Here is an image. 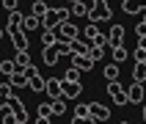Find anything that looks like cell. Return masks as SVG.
I'll use <instances>...</instances> for the list:
<instances>
[{
  "instance_id": "cell-1",
  "label": "cell",
  "mask_w": 146,
  "mask_h": 124,
  "mask_svg": "<svg viewBox=\"0 0 146 124\" xmlns=\"http://www.w3.org/2000/svg\"><path fill=\"white\" fill-rule=\"evenodd\" d=\"M88 22H110V17H113V11H110V8H108V0H99L97 6L91 8L88 14Z\"/></svg>"
},
{
  "instance_id": "cell-2",
  "label": "cell",
  "mask_w": 146,
  "mask_h": 124,
  "mask_svg": "<svg viewBox=\"0 0 146 124\" xmlns=\"http://www.w3.org/2000/svg\"><path fill=\"white\" fill-rule=\"evenodd\" d=\"M8 107L14 110V124H25V121H28V110H25V105H22L19 97L11 94V97H8Z\"/></svg>"
},
{
  "instance_id": "cell-3",
  "label": "cell",
  "mask_w": 146,
  "mask_h": 124,
  "mask_svg": "<svg viewBox=\"0 0 146 124\" xmlns=\"http://www.w3.org/2000/svg\"><path fill=\"white\" fill-rule=\"evenodd\" d=\"M55 31H58V39H64V41H72V39H77V36H80V28H77L74 22H69V19H66V22H61Z\"/></svg>"
},
{
  "instance_id": "cell-4",
  "label": "cell",
  "mask_w": 146,
  "mask_h": 124,
  "mask_svg": "<svg viewBox=\"0 0 146 124\" xmlns=\"http://www.w3.org/2000/svg\"><path fill=\"white\" fill-rule=\"evenodd\" d=\"M61 80H64V77H61ZM80 91H83L80 80H64V83H61V97H64V99L80 97Z\"/></svg>"
},
{
  "instance_id": "cell-5",
  "label": "cell",
  "mask_w": 146,
  "mask_h": 124,
  "mask_svg": "<svg viewBox=\"0 0 146 124\" xmlns=\"http://www.w3.org/2000/svg\"><path fill=\"white\" fill-rule=\"evenodd\" d=\"M108 94L113 97L116 105H127V102H130V99H127V91L119 86V80H108Z\"/></svg>"
},
{
  "instance_id": "cell-6",
  "label": "cell",
  "mask_w": 146,
  "mask_h": 124,
  "mask_svg": "<svg viewBox=\"0 0 146 124\" xmlns=\"http://www.w3.org/2000/svg\"><path fill=\"white\" fill-rule=\"evenodd\" d=\"M127 99H130L132 105H143V102H146V91H143V83H135V80H132V86L127 88Z\"/></svg>"
},
{
  "instance_id": "cell-7",
  "label": "cell",
  "mask_w": 146,
  "mask_h": 124,
  "mask_svg": "<svg viewBox=\"0 0 146 124\" xmlns=\"http://www.w3.org/2000/svg\"><path fill=\"white\" fill-rule=\"evenodd\" d=\"M8 31V39L14 44V50H28V36H25L22 28H6Z\"/></svg>"
},
{
  "instance_id": "cell-8",
  "label": "cell",
  "mask_w": 146,
  "mask_h": 124,
  "mask_svg": "<svg viewBox=\"0 0 146 124\" xmlns=\"http://www.w3.org/2000/svg\"><path fill=\"white\" fill-rule=\"evenodd\" d=\"M94 64H97V61H94L91 55H80V52H72V66H77L83 74H86V72H91V69H94Z\"/></svg>"
},
{
  "instance_id": "cell-9",
  "label": "cell",
  "mask_w": 146,
  "mask_h": 124,
  "mask_svg": "<svg viewBox=\"0 0 146 124\" xmlns=\"http://www.w3.org/2000/svg\"><path fill=\"white\" fill-rule=\"evenodd\" d=\"M88 113L94 116L97 121H108V119H110V107L99 105V102H88Z\"/></svg>"
},
{
  "instance_id": "cell-10",
  "label": "cell",
  "mask_w": 146,
  "mask_h": 124,
  "mask_svg": "<svg viewBox=\"0 0 146 124\" xmlns=\"http://www.w3.org/2000/svg\"><path fill=\"white\" fill-rule=\"evenodd\" d=\"M108 39H110V50L124 44V25H113V28L108 31Z\"/></svg>"
},
{
  "instance_id": "cell-11",
  "label": "cell",
  "mask_w": 146,
  "mask_h": 124,
  "mask_svg": "<svg viewBox=\"0 0 146 124\" xmlns=\"http://www.w3.org/2000/svg\"><path fill=\"white\" fill-rule=\"evenodd\" d=\"M121 8L124 14H141L146 8V0H121Z\"/></svg>"
},
{
  "instance_id": "cell-12",
  "label": "cell",
  "mask_w": 146,
  "mask_h": 124,
  "mask_svg": "<svg viewBox=\"0 0 146 124\" xmlns=\"http://www.w3.org/2000/svg\"><path fill=\"white\" fill-rule=\"evenodd\" d=\"M58 25H61L58 8H47V14L41 17V28H58Z\"/></svg>"
},
{
  "instance_id": "cell-13",
  "label": "cell",
  "mask_w": 146,
  "mask_h": 124,
  "mask_svg": "<svg viewBox=\"0 0 146 124\" xmlns=\"http://www.w3.org/2000/svg\"><path fill=\"white\" fill-rule=\"evenodd\" d=\"M8 83H11L14 88H28V74L19 72V69H14V72L8 74Z\"/></svg>"
},
{
  "instance_id": "cell-14",
  "label": "cell",
  "mask_w": 146,
  "mask_h": 124,
  "mask_svg": "<svg viewBox=\"0 0 146 124\" xmlns=\"http://www.w3.org/2000/svg\"><path fill=\"white\" fill-rule=\"evenodd\" d=\"M58 58H61V52L55 50V44L44 47V52H41V61H44L47 66H55V64H58Z\"/></svg>"
},
{
  "instance_id": "cell-15",
  "label": "cell",
  "mask_w": 146,
  "mask_h": 124,
  "mask_svg": "<svg viewBox=\"0 0 146 124\" xmlns=\"http://www.w3.org/2000/svg\"><path fill=\"white\" fill-rule=\"evenodd\" d=\"M14 64H17L19 72H25V69L31 66V55H28V50H17V52H14Z\"/></svg>"
},
{
  "instance_id": "cell-16",
  "label": "cell",
  "mask_w": 146,
  "mask_h": 124,
  "mask_svg": "<svg viewBox=\"0 0 146 124\" xmlns=\"http://www.w3.org/2000/svg\"><path fill=\"white\" fill-rule=\"evenodd\" d=\"M61 83H64L61 77H50V80H47V86H44L47 97H52V99H55V97H61Z\"/></svg>"
},
{
  "instance_id": "cell-17",
  "label": "cell",
  "mask_w": 146,
  "mask_h": 124,
  "mask_svg": "<svg viewBox=\"0 0 146 124\" xmlns=\"http://www.w3.org/2000/svg\"><path fill=\"white\" fill-rule=\"evenodd\" d=\"M36 113H39V121H41V124H47V121H52V119H55V113H52V105H50V102L39 105V107H36Z\"/></svg>"
},
{
  "instance_id": "cell-18",
  "label": "cell",
  "mask_w": 146,
  "mask_h": 124,
  "mask_svg": "<svg viewBox=\"0 0 146 124\" xmlns=\"http://www.w3.org/2000/svg\"><path fill=\"white\" fill-rule=\"evenodd\" d=\"M44 86H47V80L41 77V72H36V74H31V77H28V88L36 91V94H39V91H44Z\"/></svg>"
},
{
  "instance_id": "cell-19",
  "label": "cell",
  "mask_w": 146,
  "mask_h": 124,
  "mask_svg": "<svg viewBox=\"0 0 146 124\" xmlns=\"http://www.w3.org/2000/svg\"><path fill=\"white\" fill-rule=\"evenodd\" d=\"M58 41V31L55 28H41V44L50 47V44H55Z\"/></svg>"
},
{
  "instance_id": "cell-20",
  "label": "cell",
  "mask_w": 146,
  "mask_h": 124,
  "mask_svg": "<svg viewBox=\"0 0 146 124\" xmlns=\"http://www.w3.org/2000/svg\"><path fill=\"white\" fill-rule=\"evenodd\" d=\"M36 28H41V17L39 14H28L22 19V31H36Z\"/></svg>"
},
{
  "instance_id": "cell-21",
  "label": "cell",
  "mask_w": 146,
  "mask_h": 124,
  "mask_svg": "<svg viewBox=\"0 0 146 124\" xmlns=\"http://www.w3.org/2000/svg\"><path fill=\"white\" fill-rule=\"evenodd\" d=\"M132 80L135 83L146 80V61H135V66H132Z\"/></svg>"
},
{
  "instance_id": "cell-22",
  "label": "cell",
  "mask_w": 146,
  "mask_h": 124,
  "mask_svg": "<svg viewBox=\"0 0 146 124\" xmlns=\"http://www.w3.org/2000/svg\"><path fill=\"white\" fill-rule=\"evenodd\" d=\"M99 33H102V31H99V22H88L86 28H83V36H86L88 41H94V39L99 36Z\"/></svg>"
},
{
  "instance_id": "cell-23",
  "label": "cell",
  "mask_w": 146,
  "mask_h": 124,
  "mask_svg": "<svg viewBox=\"0 0 146 124\" xmlns=\"http://www.w3.org/2000/svg\"><path fill=\"white\" fill-rule=\"evenodd\" d=\"M22 19H25V17L19 14L17 8H14V11H8V28H22Z\"/></svg>"
},
{
  "instance_id": "cell-24",
  "label": "cell",
  "mask_w": 146,
  "mask_h": 124,
  "mask_svg": "<svg viewBox=\"0 0 146 124\" xmlns=\"http://www.w3.org/2000/svg\"><path fill=\"white\" fill-rule=\"evenodd\" d=\"M110 52H113V61H116V64H121V61H127V55H130V52L124 50V44H119V47H113Z\"/></svg>"
},
{
  "instance_id": "cell-25",
  "label": "cell",
  "mask_w": 146,
  "mask_h": 124,
  "mask_svg": "<svg viewBox=\"0 0 146 124\" xmlns=\"http://www.w3.org/2000/svg\"><path fill=\"white\" fill-rule=\"evenodd\" d=\"M50 105H52V113H55V116H64V113H66V102H64L61 97H55Z\"/></svg>"
},
{
  "instance_id": "cell-26",
  "label": "cell",
  "mask_w": 146,
  "mask_h": 124,
  "mask_svg": "<svg viewBox=\"0 0 146 124\" xmlns=\"http://www.w3.org/2000/svg\"><path fill=\"white\" fill-rule=\"evenodd\" d=\"M116 77H119V64H108L105 66V80H116Z\"/></svg>"
},
{
  "instance_id": "cell-27",
  "label": "cell",
  "mask_w": 146,
  "mask_h": 124,
  "mask_svg": "<svg viewBox=\"0 0 146 124\" xmlns=\"http://www.w3.org/2000/svg\"><path fill=\"white\" fill-rule=\"evenodd\" d=\"M31 8H33V14L44 17V14H47V8H50V6L44 3V0H33V6H31Z\"/></svg>"
},
{
  "instance_id": "cell-28",
  "label": "cell",
  "mask_w": 146,
  "mask_h": 124,
  "mask_svg": "<svg viewBox=\"0 0 146 124\" xmlns=\"http://www.w3.org/2000/svg\"><path fill=\"white\" fill-rule=\"evenodd\" d=\"M17 69V64L11 61V58H6V61H0V74H11Z\"/></svg>"
},
{
  "instance_id": "cell-29",
  "label": "cell",
  "mask_w": 146,
  "mask_h": 124,
  "mask_svg": "<svg viewBox=\"0 0 146 124\" xmlns=\"http://www.w3.org/2000/svg\"><path fill=\"white\" fill-rule=\"evenodd\" d=\"M64 80H80V69H77V66H69L64 72Z\"/></svg>"
},
{
  "instance_id": "cell-30",
  "label": "cell",
  "mask_w": 146,
  "mask_h": 124,
  "mask_svg": "<svg viewBox=\"0 0 146 124\" xmlns=\"http://www.w3.org/2000/svg\"><path fill=\"white\" fill-rule=\"evenodd\" d=\"M55 50L61 52V55H69V52H72V47H69V41H64V39H58V41H55Z\"/></svg>"
},
{
  "instance_id": "cell-31",
  "label": "cell",
  "mask_w": 146,
  "mask_h": 124,
  "mask_svg": "<svg viewBox=\"0 0 146 124\" xmlns=\"http://www.w3.org/2000/svg\"><path fill=\"white\" fill-rule=\"evenodd\" d=\"M11 94H14V86H11V83H0V97H11Z\"/></svg>"
},
{
  "instance_id": "cell-32",
  "label": "cell",
  "mask_w": 146,
  "mask_h": 124,
  "mask_svg": "<svg viewBox=\"0 0 146 124\" xmlns=\"http://www.w3.org/2000/svg\"><path fill=\"white\" fill-rule=\"evenodd\" d=\"M69 8H72V14H74V17H86V14H88V11H86V8H83L80 3H72Z\"/></svg>"
},
{
  "instance_id": "cell-33",
  "label": "cell",
  "mask_w": 146,
  "mask_h": 124,
  "mask_svg": "<svg viewBox=\"0 0 146 124\" xmlns=\"http://www.w3.org/2000/svg\"><path fill=\"white\" fill-rule=\"evenodd\" d=\"M97 3H99V0H80V6L86 8V11H91V8L97 6Z\"/></svg>"
},
{
  "instance_id": "cell-34",
  "label": "cell",
  "mask_w": 146,
  "mask_h": 124,
  "mask_svg": "<svg viewBox=\"0 0 146 124\" xmlns=\"http://www.w3.org/2000/svg\"><path fill=\"white\" fill-rule=\"evenodd\" d=\"M17 3H19V0H3V6H6L8 11H14V8H17Z\"/></svg>"
},
{
  "instance_id": "cell-35",
  "label": "cell",
  "mask_w": 146,
  "mask_h": 124,
  "mask_svg": "<svg viewBox=\"0 0 146 124\" xmlns=\"http://www.w3.org/2000/svg\"><path fill=\"white\" fill-rule=\"evenodd\" d=\"M135 61H146V50H141V47L135 50Z\"/></svg>"
},
{
  "instance_id": "cell-36",
  "label": "cell",
  "mask_w": 146,
  "mask_h": 124,
  "mask_svg": "<svg viewBox=\"0 0 146 124\" xmlns=\"http://www.w3.org/2000/svg\"><path fill=\"white\" fill-rule=\"evenodd\" d=\"M138 47L146 50V33H141V36H138Z\"/></svg>"
},
{
  "instance_id": "cell-37",
  "label": "cell",
  "mask_w": 146,
  "mask_h": 124,
  "mask_svg": "<svg viewBox=\"0 0 146 124\" xmlns=\"http://www.w3.org/2000/svg\"><path fill=\"white\" fill-rule=\"evenodd\" d=\"M135 33H138V36H141V33H146V22H143V19H141V25L135 28Z\"/></svg>"
},
{
  "instance_id": "cell-38",
  "label": "cell",
  "mask_w": 146,
  "mask_h": 124,
  "mask_svg": "<svg viewBox=\"0 0 146 124\" xmlns=\"http://www.w3.org/2000/svg\"><path fill=\"white\" fill-rule=\"evenodd\" d=\"M6 107H8V99H6V97H0V113H3Z\"/></svg>"
},
{
  "instance_id": "cell-39",
  "label": "cell",
  "mask_w": 146,
  "mask_h": 124,
  "mask_svg": "<svg viewBox=\"0 0 146 124\" xmlns=\"http://www.w3.org/2000/svg\"><path fill=\"white\" fill-rule=\"evenodd\" d=\"M66 3H69V6H72V3H80V0H66Z\"/></svg>"
},
{
  "instance_id": "cell-40",
  "label": "cell",
  "mask_w": 146,
  "mask_h": 124,
  "mask_svg": "<svg viewBox=\"0 0 146 124\" xmlns=\"http://www.w3.org/2000/svg\"><path fill=\"white\" fill-rule=\"evenodd\" d=\"M143 121H146V105H143Z\"/></svg>"
},
{
  "instance_id": "cell-41",
  "label": "cell",
  "mask_w": 146,
  "mask_h": 124,
  "mask_svg": "<svg viewBox=\"0 0 146 124\" xmlns=\"http://www.w3.org/2000/svg\"><path fill=\"white\" fill-rule=\"evenodd\" d=\"M143 22H146V8H143Z\"/></svg>"
},
{
  "instance_id": "cell-42",
  "label": "cell",
  "mask_w": 146,
  "mask_h": 124,
  "mask_svg": "<svg viewBox=\"0 0 146 124\" xmlns=\"http://www.w3.org/2000/svg\"><path fill=\"white\" fill-rule=\"evenodd\" d=\"M0 39H3V28H0Z\"/></svg>"
}]
</instances>
